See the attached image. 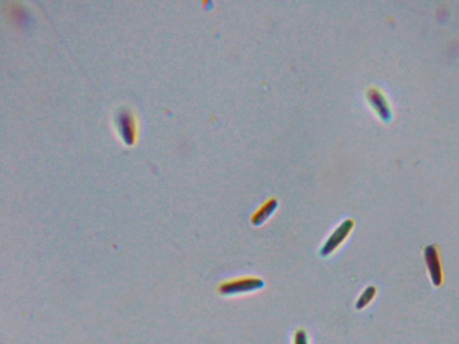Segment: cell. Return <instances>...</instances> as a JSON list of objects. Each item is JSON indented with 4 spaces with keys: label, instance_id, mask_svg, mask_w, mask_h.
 Returning <instances> with one entry per match:
<instances>
[{
    "label": "cell",
    "instance_id": "6da1fadb",
    "mask_svg": "<svg viewBox=\"0 0 459 344\" xmlns=\"http://www.w3.org/2000/svg\"><path fill=\"white\" fill-rule=\"evenodd\" d=\"M265 287V282L256 276H245L227 280L218 286V292L221 296H238L261 291Z\"/></svg>",
    "mask_w": 459,
    "mask_h": 344
},
{
    "label": "cell",
    "instance_id": "5b68a950",
    "mask_svg": "<svg viewBox=\"0 0 459 344\" xmlns=\"http://www.w3.org/2000/svg\"><path fill=\"white\" fill-rule=\"evenodd\" d=\"M117 126L120 136L124 141L131 143L136 136V121L133 115L128 110H123L117 115Z\"/></svg>",
    "mask_w": 459,
    "mask_h": 344
},
{
    "label": "cell",
    "instance_id": "8992f818",
    "mask_svg": "<svg viewBox=\"0 0 459 344\" xmlns=\"http://www.w3.org/2000/svg\"><path fill=\"white\" fill-rule=\"evenodd\" d=\"M278 207L277 200L274 197H270L265 201L254 213H252L251 217L252 224L254 226H261L268 221L275 212L277 211Z\"/></svg>",
    "mask_w": 459,
    "mask_h": 344
},
{
    "label": "cell",
    "instance_id": "3957f363",
    "mask_svg": "<svg viewBox=\"0 0 459 344\" xmlns=\"http://www.w3.org/2000/svg\"><path fill=\"white\" fill-rule=\"evenodd\" d=\"M423 257L430 281L435 287L441 286L444 276L439 248L435 245H428L424 248Z\"/></svg>",
    "mask_w": 459,
    "mask_h": 344
},
{
    "label": "cell",
    "instance_id": "52a82bcc",
    "mask_svg": "<svg viewBox=\"0 0 459 344\" xmlns=\"http://www.w3.org/2000/svg\"><path fill=\"white\" fill-rule=\"evenodd\" d=\"M377 288L375 286L370 285L366 287L358 297L356 308L358 310H363L364 308L368 307L372 303L377 296Z\"/></svg>",
    "mask_w": 459,
    "mask_h": 344
},
{
    "label": "cell",
    "instance_id": "ba28073f",
    "mask_svg": "<svg viewBox=\"0 0 459 344\" xmlns=\"http://www.w3.org/2000/svg\"><path fill=\"white\" fill-rule=\"evenodd\" d=\"M293 344H309V336L305 329H298L293 334Z\"/></svg>",
    "mask_w": 459,
    "mask_h": 344
},
{
    "label": "cell",
    "instance_id": "277c9868",
    "mask_svg": "<svg viewBox=\"0 0 459 344\" xmlns=\"http://www.w3.org/2000/svg\"><path fill=\"white\" fill-rule=\"evenodd\" d=\"M367 97H368L369 103L372 105V109L375 110L378 116L385 122L391 121L392 117L391 107L383 92L379 91V89L372 87L369 89Z\"/></svg>",
    "mask_w": 459,
    "mask_h": 344
},
{
    "label": "cell",
    "instance_id": "7a4b0ae2",
    "mask_svg": "<svg viewBox=\"0 0 459 344\" xmlns=\"http://www.w3.org/2000/svg\"><path fill=\"white\" fill-rule=\"evenodd\" d=\"M354 227V221L353 219H346L344 222H342L328 236L324 244L322 245L321 250H319V255L322 257H328L334 254L352 234Z\"/></svg>",
    "mask_w": 459,
    "mask_h": 344
}]
</instances>
